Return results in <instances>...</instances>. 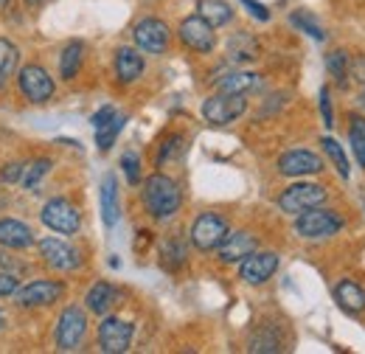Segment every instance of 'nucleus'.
I'll list each match as a JSON object with an SVG mask.
<instances>
[{
    "instance_id": "obj_16",
    "label": "nucleus",
    "mask_w": 365,
    "mask_h": 354,
    "mask_svg": "<svg viewBox=\"0 0 365 354\" xmlns=\"http://www.w3.org/2000/svg\"><path fill=\"white\" fill-rule=\"evenodd\" d=\"M256 248H259V239L250 231H228V236L222 239V245L217 251L225 265H233V262H242L245 256H250Z\"/></svg>"
},
{
    "instance_id": "obj_33",
    "label": "nucleus",
    "mask_w": 365,
    "mask_h": 354,
    "mask_svg": "<svg viewBox=\"0 0 365 354\" xmlns=\"http://www.w3.org/2000/svg\"><path fill=\"white\" fill-rule=\"evenodd\" d=\"M247 349L250 352H281V338L273 335V332H267V329H262V332H256L250 338V346Z\"/></svg>"
},
{
    "instance_id": "obj_38",
    "label": "nucleus",
    "mask_w": 365,
    "mask_h": 354,
    "mask_svg": "<svg viewBox=\"0 0 365 354\" xmlns=\"http://www.w3.org/2000/svg\"><path fill=\"white\" fill-rule=\"evenodd\" d=\"M23 172H26V163H6L0 169V183H17L23 180Z\"/></svg>"
},
{
    "instance_id": "obj_12",
    "label": "nucleus",
    "mask_w": 365,
    "mask_h": 354,
    "mask_svg": "<svg viewBox=\"0 0 365 354\" xmlns=\"http://www.w3.org/2000/svg\"><path fill=\"white\" fill-rule=\"evenodd\" d=\"M17 85H20V93L34 101V104H46L48 98L53 96V79L43 65H26L20 68V76H17Z\"/></svg>"
},
{
    "instance_id": "obj_30",
    "label": "nucleus",
    "mask_w": 365,
    "mask_h": 354,
    "mask_svg": "<svg viewBox=\"0 0 365 354\" xmlns=\"http://www.w3.org/2000/svg\"><path fill=\"white\" fill-rule=\"evenodd\" d=\"M17 65H20V48L11 43V40L0 37V76L9 79L17 71Z\"/></svg>"
},
{
    "instance_id": "obj_2",
    "label": "nucleus",
    "mask_w": 365,
    "mask_h": 354,
    "mask_svg": "<svg viewBox=\"0 0 365 354\" xmlns=\"http://www.w3.org/2000/svg\"><path fill=\"white\" fill-rule=\"evenodd\" d=\"M247 110V98L242 93H214L202 101V118L214 127H225Z\"/></svg>"
},
{
    "instance_id": "obj_7",
    "label": "nucleus",
    "mask_w": 365,
    "mask_h": 354,
    "mask_svg": "<svg viewBox=\"0 0 365 354\" xmlns=\"http://www.w3.org/2000/svg\"><path fill=\"white\" fill-rule=\"evenodd\" d=\"M228 220L225 217H220V214H200L194 225H191V245L197 248V251H202V253H208V251H217L220 245H222V239L228 236Z\"/></svg>"
},
{
    "instance_id": "obj_4",
    "label": "nucleus",
    "mask_w": 365,
    "mask_h": 354,
    "mask_svg": "<svg viewBox=\"0 0 365 354\" xmlns=\"http://www.w3.org/2000/svg\"><path fill=\"white\" fill-rule=\"evenodd\" d=\"M88 335V315L82 307H65L56 323V349L76 352Z\"/></svg>"
},
{
    "instance_id": "obj_37",
    "label": "nucleus",
    "mask_w": 365,
    "mask_h": 354,
    "mask_svg": "<svg viewBox=\"0 0 365 354\" xmlns=\"http://www.w3.org/2000/svg\"><path fill=\"white\" fill-rule=\"evenodd\" d=\"M17 290H20V275H14V273H3V270H0V298L14 295Z\"/></svg>"
},
{
    "instance_id": "obj_23",
    "label": "nucleus",
    "mask_w": 365,
    "mask_h": 354,
    "mask_svg": "<svg viewBox=\"0 0 365 354\" xmlns=\"http://www.w3.org/2000/svg\"><path fill=\"white\" fill-rule=\"evenodd\" d=\"M262 85V79H259V74H250V71H233L228 76H222L220 82H217V90L220 93H250V90H256Z\"/></svg>"
},
{
    "instance_id": "obj_45",
    "label": "nucleus",
    "mask_w": 365,
    "mask_h": 354,
    "mask_svg": "<svg viewBox=\"0 0 365 354\" xmlns=\"http://www.w3.org/2000/svg\"><path fill=\"white\" fill-rule=\"evenodd\" d=\"M9 3H11V0H0V9H6V6H9Z\"/></svg>"
},
{
    "instance_id": "obj_44",
    "label": "nucleus",
    "mask_w": 365,
    "mask_h": 354,
    "mask_svg": "<svg viewBox=\"0 0 365 354\" xmlns=\"http://www.w3.org/2000/svg\"><path fill=\"white\" fill-rule=\"evenodd\" d=\"M3 326H6V315L0 312V329H3Z\"/></svg>"
},
{
    "instance_id": "obj_15",
    "label": "nucleus",
    "mask_w": 365,
    "mask_h": 354,
    "mask_svg": "<svg viewBox=\"0 0 365 354\" xmlns=\"http://www.w3.org/2000/svg\"><path fill=\"white\" fill-rule=\"evenodd\" d=\"M278 172L287 177H307L323 172V158L309 149H292L278 158Z\"/></svg>"
},
{
    "instance_id": "obj_11",
    "label": "nucleus",
    "mask_w": 365,
    "mask_h": 354,
    "mask_svg": "<svg viewBox=\"0 0 365 354\" xmlns=\"http://www.w3.org/2000/svg\"><path fill=\"white\" fill-rule=\"evenodd\" d=\"M178 34H180V43L185 48H191V51H197V54H211L214 45H217L214 26L205 17H200V14L185 17L180 23V29H178Z\"/></svg>"
},
{
    "instance_id": "obj_29",
    "label": "nucleus",
    "mask_w": 365,
    "mask_h": 354,
    "mask_svg": "<svg viewBox=\"0 0 365 354\" xmlns=\"http://www.w3.org/2000/svg\"><path fill=\"white\" fill-rule=\"evenodd\" d=\"M323 152L329 155V161H331V166L337 169V175L343 177V180H349V175H351V169H349V158H346V152H343V146L331 138V135H326L323 141Z\"/></svg>"
},
{
    "instance_id": "obj_34",
    "label": "nucleus",
    "mask_w": 365,
    "mask_h": 354,
    "mask_svg": "<svg viewBox=\"0 0 365 354\" xmlns=\"http://www.w3.org/2000/svg\"><path fill=\"white\" fill-rule=\"evenodd\" d=\"M182 149V135H169L163 143H160V152H158V166L169 163L175 155H180Z\"/></svg>"
},
{
    "instance_id": "obj_5",
    "label": "nucleus",
    "mask_w": 365,
    "mask_h": 354,
    "mask_svg": "<svg viewBox=\"0 0 365 354\" xmlns=\"http://www.w3.org/2000/svg\"><path fill=\"white\" fill-rule=\"evenodd\" d=\"M62 295H65V284L62 281H51V278L29 281L26 287H20L14 293L17 307H23V310H43V307L56 304Z\"/></svg>"
},
{
    "instance_id": "obj_43",
    "label": "nucleus",
    "mask_w": 365,
    "mask_h": 354,
    "mask_svg": "<svg viewBox=\"0 0 365 354\" xmlns=\"http://www.w3.org/2000/svg\"><path fill=\"white\" fill-rule=\"evenodd\" d=\"M351 76H354L360 85H365V56H360V59L351 62Z\"/></svg>"
},
{
    "instance_id": "obj_14",
    "label": "nucleus",
    "mask_w": 365,
    "mask_h": 354,
    "mask_svg": "<svg viewBox=\"0 0 365 354\" xmlns=\"http://www.w3.org/2000/svg\"><path fill=\"white\" fill-rule=\"evenodd\" d=\"M133 37H135L138 48L146 51V54H166L169 40H172L169 26L163 20H158V17H143L140 23H135Z\"/></svg>"
},
{
    "instance_id": "obj_20",
    "label": "nucleus",
    "mask_w": 365,
    "mask_h": 354,
    "mask_svg": "<svg viewBox=\"0 0 365 354\" xmlns=\"http://www.w3.org/2000/svg\"><path fill=\"white\" fill-rule=\"evenodd\" d=\"M118 301V290L110 284V281H98L93 284L85 295V307L93 312V315H107L113 310V304Z\"/></svg>"
},
{
    "instance_id": "obj_27",
    "label": "nucleus",
    "mask_w": 365,
    "mask_h": 354,
    "mask_svg": "<svg viewBox=\"0 0 365 354\" xmlns=\"http://www.w3.org/2000/svg\"><path fill=\"white\" fill-rule=\"evenodd\" d=\"M228 54L230 59H236V62H250V59L259 56V43L253 37H247V34H236L228 43Z\"/></svg>"
},
{
    "instance_id": "obj_40",
    "label": "nucleus",
    "mask_w": 365,
    "mask_h": 354,
    "mask_svg": "<svg viewBox=\"0 0 365 354\" xmlns=\"http://www.w3.org/2000/svg\"><path fill=\"white\" fill-rule=\"evenodd\" d=\"M242 6H247V11H250L256 20H262V23H267V20H270V11H267L262 3H256V0H242Z\"/></svg>"
},
{
    "instance_id": "obj_24",
    "label": "nucleus",
    "mask_w": 365,
    "mask_h": 354,
    "mask_svg": "<svg viewBox=\"0 0 365 354\" xmlns=\"http://www.w3.org/2000/svg\"><path fill=\"white\" fill-rule=\"evenodd\" d=\"M200 17H205L214 29L230 23L233 17V9H230L225 0H200Z\"/></svg>"
},
{
    "instance_id": "obj_39",
    "label": "nucleus",
    "mask_w": 365,
    "mask_h": 354,
    "mask_svg": "<svg viewBox=\"0 0 365 354\" xmlns=\"http://www.w3.org/2000/svg\"><path fill=\"white\" fill-rule=\"evenodd\" d=\"M320 113H323V124H326V127H331V124H334V110H331L329 88L320 90Z\"/></svg>"
},
{
    "instance_id": "obj_6",
    "label": "nucleus",
    "mask_w": 365,
    "mask_h": 354,
    "mask_svg": "<svg viewBox=\"0 0 365 354\" xmlns=\"http://www.w3.org/2000/svg\"><path fill=\"white\" fill-rule=\"evenodd\" d=\"M326 200V188L318 183H295V186H287L278 197V208L284 214H304L309 208H315Z\"/></svg>"
},
{
    "instance_id": "obj_17",
    "label": "nucleus",
    "mask_w": 365,
    "mask_h": 354,
    "mask_svg": "<svg viewBox=\"0 0 365 354\" xmlns=\"http://www.w3.org/2000/svg\"><path fill=\"white\" fill-rule=\"evenodd\" d=\"M0 245L6 251H26L34 245V231L26 222L6 217V220H0Z\"/></svg>"
},
{
    "instance_id": "obj_48",
    "label": "nucleus",
    "mask_w": 365,
    "mask_h": 354,
    "mask_svg": "<svg viewBox=\"0 0 365 354\" xmlns=\"http://www.w3.org/2000/svg\"><path fill=\"white\" fill-rule=\"evenodd\" d=\"M363 101H365V93H363Z\"/></svg>"
},
{
    "instance_id": "obj_22",
    "label": "nucleus",
    "mask_w": 365,
    "mask_h": 354,
    "mask_svg": "<svg viewBox=\"0 0 365 354\" xmlns=\"http://www.w3.org/2000/svg\"><path fill=\"white\" fill-rule=\"evenodd\" d=\"M82 62H85V45L79 43V40L68 43L62 48V54H59V76H62L65 82L76 79L79 71H82Z\"/></svg>"
},
{
    "instance_id": "obj_41",
    "label": "nucleus",
    "mask_w": 365,
    "mask_h": 354,
    "mask_svg": "<svg viewBox=\"0 0 365 354\" xmlns=\"http://www.w3.org/2000/svg\"><path fill=\"white\" fill-rule=\"evenodd\" d=\"M113 116H115V110H113L110 104H107V107H101V110L93 116V127H96V130H98V127H104V124H107Z\"/></svg>"
},
{
    "instance_id": "obj_3",
    "label": "nucleus",
    "mask_w": 365,
    "mask_h": 354,
    "mask_svg": "<svg viewBox=\"0 0 365 354\" xmlns=\"http://www.w3.org/2000/svg\"><path fill=\"white\" fill-rule=\"evenodd\" d=\"M40 220H43L46 228H51L53 233H62V236H73V233H79V228H82V217H79L76 206H73L71 200H65V197L48 200L46 206H43Z\"/></svg>"
},
{
    "instance_id": "obj_36",
    "label": "nucleus",
    "mask_w": 365,
    "mask_h": 354,
    "mask_svg": "<svg viewBox=\"0 0 365 354\" xmlns=\"http://www.w3.org/2000/svg\"><path fill=\"white\" fill-rule=\"evenodd\" d=\"M121 169H124V175L130 180V186H138V183H140V161H138L135 152H127V155L121 158Z\"/></svg>"
},
{
    "instance_id": "obj_28",
    "label": "nucleus",
    "mask_w": 365,
    "mask_h": 354,
    "mask_svg": "<svg viewBox=\"0 0 365 354\" xmlns=\"http://www.w3.org/2000/svg\"><path fill=\"white\" fill-rule=\"evenodd\" d=\"M51 161L48 158H37V161H31V163H26V172H23V188L26 191H37L40 188V183H43V177L51 172Z\"/></svg>"
},
{
    "instance_id": "obj_10",
    "label": "nucleus",
    "mask_w": 365,
    "mask_h": 354,
    "mask_svg": "<svg viewBox=\"0 0 365 354\" xmlns=\"http://www.w3.org/2000/svg\"><path fill=\"white\" fill-rule=\"evenodd\" d=\"M135 326L124 318H104L98 326V349L107 354H121L133 346Z\"/></svg>"
},
{
    "instance_id": "obj_31",
    "label": "nucleus",
    "mask_w": 365,
    "mask_h": 354,
    "mask_svg": "<svg viewBox=\"0 0 365 354\" xmlns=\"http://www.w3.org/2000/svg\"><path fill=\"white\" fill-rule=\"evenodd\" d=\"M349 141H351V149H354L357 163L365 169V118L363 116H351V124H349Z\"/></svg>"
},
{
    "instance_id": "obj_46",
    "label": "nucleus",
    "mask_w": 365,
    "mask_h": 354,
    "mask_svg": "<svg viewBox=\"0 0 365 354\" xmlns=\"http://www.w3.org/2000/svg\"><path fill=\"white\" fill-rule=\"evenodd\" d=\"M26 3H40V0H26Z\"/></svg>"
},
{
    "instance_id": "obj_8",
    "label": "nucleus",
    "mask_w": 365,
    "mask_h": 354,
    "mask_svg": "<svg viewBox=\"0 0 365 354\" xmlns=\"http://www.w3.org/2000/svg\"><path fill=\"white\" fill-rule=\"evenodd\" d=\"M340 228H343V220L334 211L318 208V206L298 214V220H295V231L304 239H326V236H334Z\"/></svg>"
},
{
    "instance_id": "obj_25",
    "label": "nucleus",
    "mask_w": 365,
    "mask_h": 354,
    "mask_svg": "<svg viewBox=\"0 0 365 354\" xmlns=\"http://www.w3.org/2000/svg\"><path fill=\"white\" fill-rule=\"evenodd\" d=\"M326 68H329V74L334 76V82H337L340 88L349 85V76H351V56H349L346 51H331V54L326 56Z\"/></svg>"
},
{
    "instance_id": "obj_42",
    "label": "nucleus",
    "mask_w": 365,
    "mask_h": 354,
    "mask_svg": "<svg viewBox=\"0 0 365 354\" xmlns=\"http://www.w3.org/2000/svg\"><path fill=\"white\" fill-rule=\"evenodd\" d=\"M0 270H3V273H14V275H17V273H20V265L14 262V256L0 253Z\"/></svg>"
},
{
    "instance_id": "obj_19",
    "label": "nucleus",
    "mask_w": 365,
    "mask_h": 354,
    "mask_svg": "<svg viewBox=\"0 0 365 354\" xmlns=\"http://www.w3.org/2000/svg\"><path fill=\"white\" fill-rule=\"evenodd\" d=\"M121 217V206H118V180L115 175H104L101 180V220L107 228H113Z\"/></svg>"
},
{
    "instance_id": "obj_32",
    "label": "nucleus",
    "mask_w": 365,
    "mask_h": 354,
    "mask_svg": "<svg viewBox=\"0 0 365 354\" xmlns=\"http://www.w3.org/2000/svg\"><path fill=\"white\" fill-rule=\"evenodd\" d=\"M160 256H163L160 262L166 270H178L185 262V248H182L180 239H166L163 248H160Z\"/></svg>"
},
{
    "instance_id": "obj_47",
    "label": "nucleus",
    "mask_w": 365,
    "mask_h": 354,
    "mask_svg": "<svg viewBox=\"0 0 365 354\" xmlns=\"http://www.w3.org/2000/svg\"><path fill=\"white\" fill-rule=\"evenodd\" d=\"M0 85H3V76H0Z\"/></svg>"
},
{
    "instance_id": "obj_9",
    "label": "nucleus",
    "mask_w": 365,
    "mask_h": 354,
    "mask_svg": "<svg viewBox=\"0 0 365 354\" xmlns=\"http://www.w3.org/2000/svg\"><path fill=\"white\" fill-rule=\"evenodd\" d=\"M40 248V256L51 270H59V273H73L82 267V256L73 245H68L65 239H56V236H46L37 242Z\"/></svg>"
},
{
    "instance_id": "obj_18",
    "label": "nucleus",
    "mask_w": 365,
    "mask_h": 354,
    "mask_svg": "<svg viewBox=\"0 0 365 354\" xmlns=\"http://www.w3.org/2000/svg\"><path fill=\"white\" fill-rule=\"evenodd\" d=\"M143 68H146V62H143V56L138 54V48L124 45V48L115 51V76H118L124 85L140 79V76H143Z\"/></svg>"
},
{
    "instance_id": "obj_13",
    "label": "nucleus",
    "mask_w": 365,
    "mask_h": 354,
    "mask_svg": "<svg viewBox=\"0 0 365 354\" xmlns=\"http://www.w3.org/2000/svg\"><path fill=\"white\" fill-rule=\"evenodd\" d=\"M275 270H278V253H273V251H253L250 256H245L239 262V278L245 284L259 287V284L273 278Z\"/></svg>"
},
{
    "instance_id": "obj_1",
    "label": "nucleus",
    "mask_w": 365,
    "mask_h": 354,
    "mask_svg": "<svg viewBox=\"0 0 365 354\" xmlns=\"http://www.w3.org/2000/svg\"><path fill=\"white\" fill-rule=\"evenodd\" d=\"M143 206H146V214L155 217V220H169L180 211L182 194L180 186L172 180L169 175H149L143 180Z\"/></svg>"
},
{
    "instance_id": "obj_26",
    "label": "nucleus",
    "mask_w": 365,
    "mask_h": 354,
    "mask_svg": "<svg viewBox=\"0 0 365 354\" xmlns=\"http://www.w3.org/2000/svg\"><path fill=\"white\" fill-rule=\"evenodd\" d=\"M124 124H127V118L124 116H113L104 127H98L96 130V146H98V152H107V149H113V143H115V138H118V133L124 130Z\"/></svg>"
},
{
    "instance_id": "obj_35",
    "label": "nucleus",
    "mask_w": 365,
    "mask_h": 354,
    "mask_svg": "<svg viewBox=\"0 0 365 354\" xmlns=\"http://www.w3.org/2000/svg\"><path fill=\"white\" fill-rule=\"evenodd\" d=\"M289 20H292V26H298V29H301L304 34H309V37H315V40H326V34L320 31L318 23H315L312 17H307L304 11H295V14L289 17Z\"/></svg>"
},
{
    "instance_id": "obj_21",
    "label": "nucleus",
    "mask_w": 365,
    "mask_h": 354,
    "mask_svg": "<svg viewBox=\"0 0 365 354\" xmlns=\"http://www.w3.org/2000/svg\"><path fill=\"white\" fill-rule=\"evenodd\" d=\"M334 298H337V304H340L343 310L351 312V315H360V312L365 310V290L357 281H351V278H343V281L334 287Z\"/></svg>"
}]
</instances>
